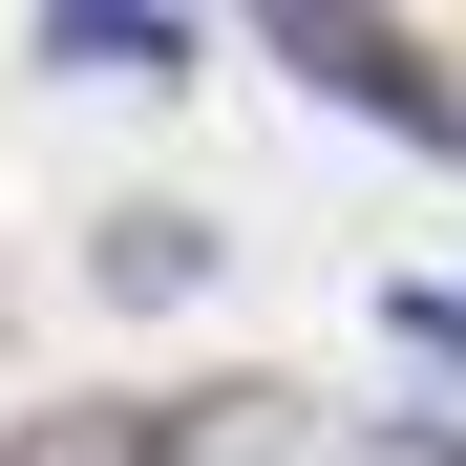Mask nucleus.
I'll list each match as a JSON object with an SVG mask.
<instances>
[{"instance_id":"nucleus-1","label":"nucleus","mask_w":466,"mask_h":466,"mask_svg":"<svg viewBox=\"0 0 466 466\" xmlns=\"http://www.w3.org/2000/svg\"><path fill=\"white\" fill-rule=\"evenodd\" d=\"M255 43H276L339 127H381V148H466V86H445L403 22H381V0H255Z\"/></svg>"},{"instance_id":"nucleus-2","label":"nucleus","mask_w":466,"mask_h":466,"mask_svg":"<svg viewBox=\"0 0 466 466\" xmlns=\"http://www.w3.org/2000/svg\"><path fill=\"white\" fill-rule=\"evenodd\" d=\"M43 64H64V86H106V64L170 86V64H191V0H43Z\"/></svg>"},{"instance_id":"nucleus-3","label":"nucleus","mask_w":466,"mask_h":466,"mask_svg":"<svg viewBox=\"0 0 466 466\" xmlns=\"http://www.w3.org/2000/svg\"><path fill=\"white\" fill-rule=\"evenodd\" d=\"M22 466H191V424L170 403H64V424H22Z\"/></svg>"},{"instance_id":"nucleus-4","label":"nucleus","mask_w":466,"mask_h":466,"mask_svg":"<svg viewBox=\"0 0 466 466\" xmlns=\"http://www.w3.org/2000/svg\"><path fill=\"white\" fill-rule=\"evenodd\" d=\"M191 276H212V212H170V191L106 212V297H191Z\"/></svg>"}]
</instances>
